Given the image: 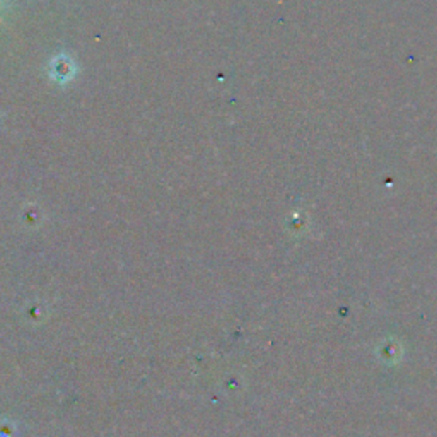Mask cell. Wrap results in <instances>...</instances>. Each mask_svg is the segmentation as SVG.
I'll return each mask as SVG.
<instances>
[{
    "mask_svg": "<svg viewBox=\"0 0 437 437\" xmlns=\"http://www.w3.org/2000/svg\"><path fill=\"white\" fill-rule=\"evenodd\" d=\"M74 74V66H72L70 59L67 56H60L54 62V77L59 80H67L70 79Z\"/></svg>",
    "mask_w": 437,
    "mask_h": 437,
    "instance_id": "cell-1",
    "label": "cell"
}]
</instances>
